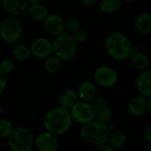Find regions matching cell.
<instances>
[{
    "label": "cell",
    "mask_w": 151,
    "mask_h": 151,
    "mask_svg": "<svg viewBox=\"0 0 151 151\" xmlns=\"http://www.w3.org/2000/svg\"><path fill=\"white\" fill-rule=\"evenodd\" d=\"M72 124L73 119L69 110L60 105L48 111L43 120L44 130L57 136L68 133L70 130Z\"/></svg>",
    "instance_id": "6da1fadb"
},
{
    "label": "cell",
    "mask_w": 151,
    "mask_h": 151,
    "mask_svg": "<svg viewBox=\"0 0 151 151\" xmlns=\"http://www.w3.org/2000/svg\"><path fill=\"white\" fill-rule=\"evenodd\" d=\"M104 46L108 55L117 61L129 58L134 50V46L129 37L120 32L109 34L105 39Z\"/></svg>",
    "instance_id": "7a4b0ae2"
},
{
    "label": "cell",
    "mask_w": 151,
    "mask_h": 151,
    "mask_svg": "<svg viewBox=\"0 0 151 151\" xmlns=\"http://www.w3.org/2000/svg\"><path fill=\"white\" fill-rule=\"evenodd\" d=\"M110 127L108 123L93 119L91 122L82 125L80 136L88 145L95 148L108 142Z\"/></svg>",
    "instance_id": "3957f363"
},
{
    "label": "cell",
    "mask_w": 151,
    "mask_h": 151,
    "mask_svg": "<svg viewBox=\"0 0 151 151\" xmlns=\"http://www.w3.org/2000/svg\"><path fill=\"white\" fill-rule=\"evenodd\" d=\"M53 42V54L57 56L61 61H71L77 51V43L72 35L64 32L54 37Z\"/></svg>",
    "instance_id": "277c9868"
},
{
    "label": "cell",
    "mask_w": 151,
    "mask_h": 151,
    "mask_svg": "<svg viewBox=\"0 0 151 151\" xmlns=\"http://www.w3.org/2000/svg\"><path fill=\"white\" fill-rule=\"evenodd\" d=\"M35 135L27 127H14L9 137L7 144L12 151H29L34 147Z\"/></svg>",
    "instance_id": "5b68a950"
},
{
    "label": "cell",
    "mask_w": 151,
    "mask_h": 151,
    "mask_svg": "<svg viewBox=\"0 0 151 151\" xmlns=\"http://www.w3.org/2000/svg\"><path fill=\"white\" fill-rule=\"evenodd\" d=\"M22 25L15 16L5 18L0 24V38L6 43L13 44L20 39Z\"/></svg>",
    "instance_id": "8992f818"
},
{
    "label": "cell",
    "mask_w": 151,
    "mask_h": 151,
    "mask_svg": "<svg viewBox=\"0 0 151 151\" xmlns=\"http://www.w3.org/2000/svg\"><path fill=\"white\" fill-rule=\"evenodd\" d=\"M94 82L101 88H110L117 85L119 81L117 72L109 65H102L95 68L93 72Z\"/></svg>",
    "instance_id": "52a82bcc"
},
{
    "label": "cell",
    "mask_w": 151,
    "mask_h": 151,
    "mask_svg": "<svg viewBox=\"0 0 151 151\" xmlns=\"http://www.w3.org/2000/svg\"><path fill=\"white\" fill-rule=\"evenodd\" d=\"M69 112L73 121H76L81 125L86 124L95 119L93 106L89 102L78 100L69 109Z\"/></svg>",
    "instance_id": "ba28073f"
},
{
    "label": "cell",
    "mask_w": 151,
    "mask_h": 151,
    "mask_svg": "<svg viewBox=\"0 0 151 151\" xmlns=\"http://www.w3.org/2000/svg\"><path fill=\"white\" fill-rule=\"evenodd\" d=\"M44 31L51 36H57L65 31V19L57 13H48L43 20Z\"/></svg>",
    "instance_id": "9c48e42d"
},
{
    "label": "cell",
    "mask_w": 151,
    "mask_h": 151,
    "mask_svg": "<svg viewBox=\"0 0 151 151\" xmlns=\"http://www.w3.org/2000/svg\"><path fill=\"white\" fill-rule=\"evenodd\" d=\"M58 136L48 132L44 131L35 136L34 146L39 151H55L59 148Z\"/></svg>",
    "instance_id": "30bf717a"
},
{
    "label": "cell",
    "mask_w": 151,
    "mask_h": 151,
    "mask_svg": "<svg viewBox=\"0 0 151 151\" xmlns=\"http://www.w3.org/2000/svg\"><path fill=\"white\" fill-rule=\"evenodd\" d=\"M29 49L33 57L44 59L53 54V42L46 37H37L31 42Z\"/></svg>",
    "instance_id": "8fae6325"
},
{
    "label": "cell",
    "mask_w": 151,
    "mask_h": 151,
    "mask_svg": "<svg viewBox=\"0 0 151 151\" xmlns=\"http://www.w3.org/2000/svg\"><path fill=\"white\" fill-rule=\"evenodd\" d=\"M93 102L95 119L106 123L110 122L113 119V110L108 100L103 96H97Z\"/></svg>",
    "instance_id": "7c38bea8"
},
{
    "label": "cell",
    "mask_w": 151,
    "mask_h": 151,
    "mask_svg": "<svg viewBox=\"0 0 151 151\" xmlns=\"http://www.w3.org/2000/svg\"><path fill=\"white\" fill-rule=\"evenodd\" d=\"M1 6L11 16L26 15L28 2L27 0H2Z\"/></svg>",
    "instance_id": "4fadbf2b"
},
{
    "label": "cell",
    "mask_w": 151,
    "mask_h": 151,
    "mask_svg": "<svg viewBox=\"0 0 151 151\" xmlns=\"http://www.w3.org/2000/svg\"><path fill=\"white\" fill-rule=\"evenodd\" d=\"M79 100L85 102H93L97 96L96 85L91 81H83L79 83L77 89Z\"/></svg>",
    "instance_id": "5bb4252c"
},
{
    "label": "cell",
    "mask_w": 151,
    "mask_h": 151,
    "mask_svg": "<svg viewBox=\"0 0 151 151\" xmlns=\"http://www.w3.org/2000/svg\"><path fill=\"white\" fill-rule=\"evenodd\" d=\"M136 88L140 95L149 97L151 96V68H147L140 73L136 81Z\"/></svg>",
    "instance_id": "9a60e30c"
},
{
    "label": "cell",
    "mask_w": 151,
    "mask_h": 151,
    "mask_svg": "<svg viewBox=\"0 0 151 151\" xmlns=\"http://www.w3.org/2000/svg\"><path fill=\"white\" fill-rule=\"evenodd\" d=\"M128 111L133 117H142L147 111V99L139 95L133 96L128 103Z\"/></svg>",
    "instance_id": "2e32d148"
},
{
    "label": "cell",
    "mask_w": 151,
    "mask_h": 151,
    "mask_svg": "<svg viewBox=\"0 0 151 151\" xmlns=\"http://www.w3.org/2000/svg\"><path fill=\"white\" fill-rule=\"evenodd\" d=\"M48 13V9L44 3L28 4L26 11V15L35 21H43Z\"/></svg>",
    "instance_id": "e0dca14e"
},
{
    "label": "cell",
    "mask_w": 151,
    "mask_h": 151,
    "mask_svg": "<svg viewBox=\"0 0 151 151\" xmlns=\"http://www.w3.org/2000/svg\"><path fill=\"white\" fill-rule=\"evenodd\" d=\"M78 100L79 98L77 90L66 88L62 90L59 96V105L69 110Z\"/></svg>",
    "instance_id": "ac0fdd59"
},
{
    "label": "cell",
    "mask_w": 151,
    "mask_h": 151,
    "mask_svg": "<svg viewBox=\"0 0 151 151\" xmlns=\"http://www.w3.org/2000/svg\"><path fill=\"white\" fill-rule=\"evenodd\" d=\"M134 27L139 34L149 35L150 33H151L150 12H142L139 14L135 19Z\"/></svg>",
    "instance_id": "d6986e66"
},
{
    "label": "cell",
    "mask_w": 151,
    "mask_h": 151,
    "mask_svg": "<svg viewBox=\"0 0 151 151\" xmlns=\"http://www.w3.org/2000/svg\"><path fill=\"white\" fill-rule=\"evenodd\" d=\"M12 58L19 62H25L29 59L31 56L29 46L23 42H15L12 48Z\"/></svg>",
    "instance_id": "ffe728a7"
},
{
    "label": "cell",
    "mask_w": 151,
    "mask_h": 151,
    "mask_svg": "<svg viewBox=\"0 0 151 151\" xmlns=\"http://www.w3.org/2000/svg\"><path fill=\"white\" fill-rule=\"evenodd\" d=\"M131 65L133 68L139 71H143L150 66V58L149 57L142 52V51H135L133 50L131 56L129 57Z\"/></svg>",
    "instance_id": "44dd1931"
},
{
    "label": "cell",
    "mask_w": 151,
    "mask_h": 151,
    "mask_svg": "<svg viewBox=\"0 0 151 151\" xmlns=\"http://www.w3.org/2000/svg\"><path fill=\"white\" fill-rule=\"evenodd\" d=\"M99 9L106 14H112L118 12L122 6L121 0H99Z\"/></svg>",
    "instance_id": "7402d4cb"
},
{
    "label": "cell",
    "mask_w": 151,
    "mask_h": 151,
    "mask_svg": "<svg viewBox=\"0 0 151 151\" xmlns=\"http://www.w3.org/2000/svg\"><path fill=\"white\" fill-rule=\"evenodd\" d=\"M127 141V137L126 134L122 132V131H114L112 133L109 134V144L116 150H119L121 148H123Z\"/></svg>",
    "instance_id": "603a6c76"
},
{
    "label": "cell",
    "mask_w": 151,
    "mask_h": 151,
    "mask_svg": "<svg viewBox=\"0 0 151 151\" xmlns=\"http://www.w3.org/2000/svg\"><path fill=\"white\" fill-rule=\"evenodd\" d=\"M61 60L55 56L54 54H52L44 58V69L46 73L50 74H54L58 73L61 66Z\"/></svg>",
    "instance_id": "cb8c5ba5"
},
{
    "label": "cell",
    "mask_w": 151,
    "mask_h": 151,
    "mask_svg": "<svg viewBox=\"0 0 151 151\" xmlns=\"http://www.w3.org/2000/svg\"><path fill=\"white\" fill-rule=\"evenodd\" d=\"M12 123L6 119H0V138L7 139L13 130Z\"/></svg>",
    "instance_id": "d4e9b609"
},
{
    "label": "cell",
    "mask_w": 151,
    "mask_h": 151,
    "mask_svg": "<svg viewBox=\"0 0 151 151\" xmlns=\"http://www.w3.org/2000/svg\"><path fill=\"white\" fill-rule=\"evenodd\" d=\"M81 27L80 20L76 17H69L65 19V31L72 34Z\"/></svg>",
    "instance_id": "484cf974"
},
{
    "label": "cell",
    "mask_w": 151,
    "mask_h": 151,
    "mask_svg": "<svg viewBox=\"0 0 151 151\" xmlns=\"http://www.w3.org/2000/svg\"><path fill=\"white\" fill-rule=\"evenodd\" d=\"M15 68L13 60L10 58H4L0 61V73L5 76L9 75L13 72Z\"/></svg>",
    "instance_id": "4316f807"
},
{
    "label": "cell",
    "mask_w": 151,
    "mask_h": 151,
    "mask_svg": "<svg viewBox=\"0 0 151 151\" xmlns=\"http://www.w3.org/2000/svg\"><path fill=\"white\" fill-rule=\"evenodd\" d=\"M71 35H72L74 40L77 42V43L84 42L87 39V34H86V32L84 29H82L81 27L79 29L76 30L75 32H73Z\"/></svg>",
    "instance_id": "83f0119b"
},
{
    "label": "cell",
    "mask_w": 151,
    "mask_h": 151,
    "mask_svg": "<svg viewBox=\"0 0 151 151\" xmlns=\"http://www.w3.org/2000/svg\"><path fill=\"white\" fill-rule=\"evenodd\" d=\"M142 136H143L144 141L147 143H149L150 145H151V124L145 127V128L143 129Z\"/></svg>",
    "instance_id": "f1b7e54d"
},
{
    "label": "cell",
    "mask_w": 151,
    "mask_h": 151,
    "mask_svg": "<svg viewBox=\"0 0 151 151\" xmlns=\"http://www.w3.org/2000/svg\"><path fill=\"white\" fill-rule=\"evenodd\" d=\"M6 86H7V79H6V76L4 75V74H2L0 73V96L4 92V90L6 88Z\"/></svg>",
    "instance_id": "f546056e"
},
{
    "label": "cell",
    "mask_w": 151,
    "mask_h": 151,
    "mask_svg": "<svg viewBox=\"0 0 151 151\" xmlns=\"http://www.w3.org/2000/svg\"><path fill=\"white\" fill-rule=\"evenodd\" d=\"M94 150L97 151H115V150L109 144H107V142L104 144H101L98 147H95Z\"/></svg>",
    "instance_id": "4dcf8cb0"
},
{
    "label": "cell",
    "mask_w": 151,
    "mask_h": 151,
    "mask_svg": "<svg viewBox=\"0 0 151 151\" xmlns=\"http://www.w3.org/2000/svg\"><path fill=\"white\" fill-rule=\"evenodd\" d=\"M80 1L84 5H86V6H92L98 2V0H80Z\"/></svg>",
    "instance_id": "1f68e13d"
},
{
    "label": "cell",
    "mask_w": 151,
    "mask_h": 151,
    "mask_svg": "<svg viewBox=\"0 0 151 151\" xmlns=\"http://www.w3.org/2000/svg\"><path fill=\"white\" fill-rule=\"evenodd\" d=\"M147 111L151 115V96L147 99Z\"/></svg>",
    "instance_id": "d6a6232c"
},
{
    "label": "cell",
    "mask_w": 151,
    "mask_h": 151,
    "mask_svg": "<svg viewBox=\"0 0 151 151\" xmlns=\"http://www.w3.org/2000/svg\"><path fill=\"white\" fill-rule=\"evenodd\" d=\"M28 4H36V3H44L46 0H27Z\"/></svg>",
    "instance_id": "836d02e7"
},
{
    "label": "cell",
    "mask_w": 151,
    "mask_h": 151,
    "mask_svg": "<svg viewBox=\"0 0 151 151\" xmlns=\"http://www.w3.org/2000/svg\"><path fill=\"white\" fill-rule=\"evenodd\" d=\"M4 111H5V108H4V105L0 102V116L3 115L4 113Z\"/></svg>",
    "instance_id": "e575fe53"
},
{
    "label": "cell",
    "mask_w": 151,
    "mask_h": 151,
    "mask_svg": "<svg viewBox=\"0 0 151 151\" xmlns=\"http://www.w3.org/2000/svg\"><path fill=\"white\" fill-rule=\"evenodd\" d=\"M122 1V3L124 2V3H131V2H133V0H121Z\"/></svg>",
    "instance_id": "d590c367"
},
{
    "label": "cell",
    "mask_w": 151,
    "mask_h": 151,
    "mask_svg": "<svg viewBox=\"0 0 151 151\" xmlns=\"http://www.w3.org/2000/svg\"><path fill=\"white\" fill-rule=\"evenodd\" d=\"M145 151H151V147L150 148H148V149H146V150H145Z\"/></svg>",
    "instance_id": "8d00e7d4"
}]
</instances>
